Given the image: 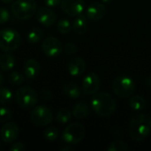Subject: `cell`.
Masks as SVG:
<instances>
[{"label":"cell","mask_w":151,"mask_h":151,"mask_svg":"<svg viewBox=\"0 0 151 151\" xmlns=\"http://www.w3.org/2000/svg\"><path fill=\"white\" fill-rule=\"evenodd\" d=\"M91 106L94 111L103 118L111 116L116 111L117 104L115 98L107 92L96 93L91 100Z\"/></svg>","instance_id":"obj_1"},{"label":"cell","mask_w":151,"mask_h":151,"mask_svg":"<svg viewBox=\"0 0 151 151\" xmlns=\"http://www.w3.org/2000/svg\"><path fill=\"white\" fill-rule=\"evenodd\" d=\"M129 134L135 142L144 141L151 134V118L147 114L134 115L129 125Z\"/></svg>","instance_id":"obj_2"},{"label":"cell","mask_w":151,"mask_h":151,"mask_svg":"<svg viewBox=\"0 0 151 151\" xmlns=\"http://www.w3.org/2000/svg\"><path fill=\"white\" fill-rule=\"evenodd\" d=\"M13 16L19 20L30 19L36 13L37 5L35 0H15L12 6Z\"/></svg>","instance_id":"obj_3"},{"label":"cell","mask_w":151,"mask_h":151,"mask_svg":"<svg viewBox=\"0 0 151 151\" xmlns=\"http://www.w3.org/2000/svg\"><path fill=\"white\" fill-rule=\"evenodd\" d=\"M111 89L117 96L128 98L135 91V82L127 75H119L113 81Z\"/></svg>","instance_id":"obj_4"},{"label":"cell","mask_w":151,"mask_h":151,"mask_svg":"<svg viewBox=\"0 0 151 151\" xmlns=\"http://www.w3.org/2000/svg\"><path fill=\"white\" fill-rule=\"evenodd\" d=\"M21 43V36L18 31L12 28L0 30V50L4 52L16 50Z\"/></svg>","instance_id":"obj_5"},{"label":"cell","mask_w":151,"mask_h":151,"mask_svg":"<svg viewBox=\"0 0 151 151\" xmlns=\"http://www.w3.org/2000/svg\"><path fill=\"white\" fill-rule=\"evenodd\" d=\"M15 98L18 105L24 110L34 108L39 100L38 93L30 87H20L18 88Z\"/></svg>","instance_id":"obj_6"},{"label":"cell","mask_w":151,"mask_h":151,"mask_svg":"<svg viewBox=\"0 0 151 151\" xmlns=\"http://www.w3.org/2000/svg\"><path fill=\"white\" fill-rule=\"evenodd\" d=\"M86 134V129L81 123H71L68 125L62 134L63 141L70 145H74L81 142Z\"/></svg>","instance_id":"obj_7"},{"label":"cell","mask_w":151,"mask_h":151,"mask_svg":"<svg viewBox=\"0 0 151 151\" xmlns=\"http://www.w3.org/2000/svg\"><path fill=\"white\" fill-rule=\"evenodd\" d=\"M30 119L35 126L46 127L52 122L53 112L45 105H38L31 111Z\"/></svg>","instance_id":"obj_8"},{"label":"cell","mask_w":151,"mask_h":151,"mask_svg":"<svg viewBox=\"0 0 151 151\" xmlns=\"http://www.w3.org/2000/svg\"><path fill=\"white\" fill-rule=\"evenodd\" d=\"M41 49L43 54L47 57L55 58L62 53L63 45L58 38L54 36H48L43 39L41 45Z\"/></svg>","instance_id":"obj_9"},{"label":"cell","mask_w":151,"mask_h":151,"mask_svg":"<svg viewBox=\"0 0 151 151\" xmlns=\"http://www.w3.org/2000/svg\"><path fill=\"white\" fill-rule=\"evenodd\" d=\"M101 87V79L96 73H88L81 82V89L84 95L96 94Z\"/></svg>","instance_id":"obj_10"},{"label":"cell","mask_w":151,"mask_h":151,"mask_svg":"<svg viewBox=\"0 0 151 151\" xmlns=\"http://www.w3.org/2000/svg\"><path fill=\"white\" fill-rule=\"evenodd\" d=\"M61 10L71 17H76L81 14L85 9L84 0H62Z\"/></svg>","instance_id":"obj_11"},{"label":"cell","mask_w":151,"mask_h":151,"mask_svg":"<svg viewBox=\"0 0 151 151\" xmlns=\"http://www.w3.org/2000/svg\"><path fill=\"white\" fill-rule=\"evenodd\" d=\"M19 136V128L13 122H5L1 127L0 138L6 143H12Z\"/></svg>","instance_id":"obj_12"},{"label":"cell","mask_w":151,"mask_h":151,"mask_svg":"<svg viewBox=\"0 0 151 151\" xmlns=\"http://www.w3.org/2000/svg\"><path fill=\"white\" fill-rule=\"evenodd\" d=\"M106 12L107 10L104 4L100 2H93L88 6L86 10V16L91 21H99L104 18Z\"/></svg>","instance_id":"obj_13"},{"label":"cell","mask_w":151,"mask_h":151,"mask_svg":"<svg viewBox=\"0 0 151 151\" xmlns=\"http://www.w3.org/2000/svg\"><path fill=\"white\" fill-rule=\"evenodd\" d=\"M36 19L40 24L44 27H51L57 22V14L50 7H41L36 11Z\"/></svg>","instance_id":"obj_14"},{"label":"cell","mask_w":151,"mask_h":151,"mask_svg":"<svg viewBox=\"0 0 151 151\" xmlns=\"http://www.w3.org/2000/svg\"><path fill=\"white\" fill-rule=\"evenodd\" d=\"M40 72H41V65L37 60L34 58H30L25 62L23 65V73L27 80L33 81L36 79L40 74Z\"/></svg>","instance_id":"obj_15"},{"label":"cell","mask_w":151,"mask_h":151,"mask_svg":"<svg viewBox=\"0 0 151 151\" xmlns=\"http://www.w3.org/2000/svg\"><path fill=\"white\" fill-rule=\"evenodd\" d=\"M87 64L82 58H74L68 64V72L72 76H80L86 71Z\"/></svg>","instance_id":"obj_16"},{"label":"cell","mask_w":151,"mask_h":151,"mask_svg":"<svg viewBox=\"0 0 151 151\" xmlns=\"http://www.w3.org/2000/svg\"><path fill=\"white\" fill-rule=\"evenodd\" d=\"M73 29L75 34L79 35H84L88 30V18L84 14H80L76 16V18L73 20Z\"/></svg>","instance_id":"obj_17"},{"label":"cell","mask_w":151,"mask_h":151,"mask_svg":"<svg viewBox=\"0 0 151 151\" xmlns=\"http://www.w3.org/2000/svg\"><path fill=\"white\" fill-rule=\"evenodd\" d=\"M63 93L65 96L71 99H77L81 96V88L78 84L74 82H67L63 86Z\"/></svg>","instance_id":"obj_18"},{"label":"cell","mask_w":151,"mask_h":151,"mask_svg":"<svg viewBox=\"0 0 151 151\" xmlns=\"http://www.w3.org/2000/svg\"><path fill=\"white\" fill-rule=\"evenodd\" d=\"M15 65V57L9 53L4 52L0 55V69L4 72L12 70Z\"/></svg>","instance_id":"obj_19"},{"label":"cell","mask_w":151,"mask_h":151,"mask_svg":"<svg viewBox=\"0 0 151 151\" xmlns=\"http://www.w3.org/2000/svg\"><path fill=\"white\" fill-rule=\"evenodd\" d=\"M89 111H90V110H89L88 104H86L84 102H80L74 105V107L73 108L72 113L75 119H85L86 117H88V115L89 114Z\"/></svg>","instance_id":"obj_20"},{"label":"cell","mask_w":151,"mask_h":151,"mask_svg":"<svg viewBox=\"0 0 151 151\" xmlns=\"http://www.w3.org/2000/svg\"><path fill=\"white\" fill-rule=\"evenodd\" d=\"M128 105L134 111H142L146 106V100L140 95H132L129 98Z\"/></svg>","instance_id":"obj_21"},{"label":"cell","mask_w":151,"mask_h":151,"mask_svg":"<svg viewBox=\"0 0 151 151\" xmlns=\"http://www.w3.org/2000/svg\"><path fill=\"white\" fill-rule=\"evenodd\" d=\"M44 33L41 27H33L27 35V41L29 44H35L38 43L43 38Z\"/></svg>","instance_id":"obj_22"},{"label":"cell","mask_w":151,"mask_h":151,"mask_svg":"<svg viewBox=\"0 0 151 151\" xmlns=\"http://www.w3.org/2000/svg\"><path fill=\"white\" fill-rule=\"evenodd\" d=\"M26 77L25 75H23L22 73H20L19 72L17 71H13L11 72L8 76H7V81L14 86H19L22 85L25 82Z\"/></svg>","instance_id":"obj_23"},{"label":"cell","mask_w":151,"mask_h":151,"mask_svg":"<svg viewBox=\"0 0 151 151\" xmlns=\"http://www.w3.org/2000/svg\"><path fill=\"white\" fill-rule=\"evenodd\" d=\"M72 112L67 109H61L57 112L56 121L58 124H66L72 119Z\"/></svg>","instance_id":"obj_24"},{"label":"cell","mask_w":151,"mask_h":151,"mask_svg":"<svg viewBox=\"0 0 151 151\" xmlns=\"http://www.w3.org/2000/svg\"><path fill=\"white\" fill-rule=\"evenodd\" d=\"M12 100V93L7 88L0 87V105L9 104Z\"/></svg>","instance_id":"obj_25"},{"label":"cell","mask_w":151,"mask_h":151,"mask_svg":"<svg viewBox=\"0 0 151 151\" xmlns=\"http://www.w3.org/2000/svg\"><path fill=\"white\" fill-rule=\"evenodd\" d=\"M72 27H72L70 21L68 19H60L57 23V29L62 35H67V34H69L71 32V30H72Z\"/></svg>","instance_id":"obj_26"},{"label":"cell","mask_w":151,"mask_h":151,"mask_svg":"<svg viewBox=\"0 0 151 151\" xmlns=\"http://www.w3.org/2000/svg\"><path fill=\"white\" fill-rule=\"evenodd\" d=\"M58 136H59V131L57 127H48L43 132V137L49 142L56 141L58 138Z\"/></svg>","instance_id":"obj_27"},{"label":"cell","mask_w":151,"mask_h":151,"mask_svg":"<svg viewBox=\"0 0 151 151\" xmlns=\"http://www.w3.org/2000/svg\"><path fill=\"white\" fill-rule=\"evenodd\" d=\"M108 151H127L128 150V145L127 142L118 140L113 142H111L109 147L107 148Z\"/></svg>","instance_id":"obj_28"},{"label":"cell","mask_w":151,"mask_h":151,"mask_svg":"<svg viewBox=\"0 0 151 151\" xmlns=\"http://www.w3.org/2000/svg\"><path fill=\"white\" fill-rule=\"evenodd\" d=\"M12 118V111L5 107H0V123L8 122Z\"/></svg>","instance_id":"obj_29"},{"label":"cell","mask_w":151,"mask_h":151,"mask_svg":"<svg viewBox=\"0 0 151 151\" xmlns=\"http://www.w3.org/2000/svg\"><path fill=\"white\" fill-rule=\"evenodd\" d=\"M63 50L67 55H73L77 51V47L73 42H66L63 46Z\"/></svg>","instance_id":"obj_30"},{"label":"cell","mask_w":151,"mask_h":151,"mask_svg":"<svg viewBox=\"0 0 151 151\" xmlns=\"http://www.w3.org/2000/svg\"><path fill=\"white\" fill-rule=\"evenodd\" d=\"M53 95H52V92L49 89H42L40 91V93L38 94V97L41 101H43V102H47L49 100H50L52 98Z\"/></svg>","instance_id":"obj_31"},{"label":"cell","mask_w":151,"mask_h":151,"mask_svg":"<svg viewBox=\"0 0 151 151\" xmlns=\"http://www.w3.org/2000/svg\"><path fill=\"white\" fill-rule=\"evenodd\" d=\"M10 19V13L7 9L0 7V25L5 24Z\"/></svg>","instance_id":"obj_32"},{"label":"cell","mask_w":151,"mask_h":151,"mask_svg":"<svg viewBox=\"0 0 151 151\" xmlns=\"http://www.w3.org/2000/svg\"><path fill=\"white\" fill-rule=\"evenodd\" d=\"M25 150H26V146L23 142H14L10 147L11 151H24Z\"/></svg>","instance_id":"obj_33"},{"label":"cell","mask_w":151,"mask_h":151,"mask_svg":"<svg viewBox=\"0 0 151 151\" xmlns=\"http://www.w3.org/2000/svg\"><path fill=\"white\" fill-rule=\"evenodd\" d=\"M61 1L62 0H43L44 4L46 6L48 7H56L58 5H59L61 4Z\"/></svg>","instance_id":"obj_34"},{"label":"cell","mask_w":151,"mask_h":151,"mask_svg":"<svg viewBox=\"0 0 151 151\" xmlns=\"http://www.w3.org/2000/svg\"><path fill=\"white\" fill-rule=\"evenodd\" d=\"M145 85H146L147 88H149L150 89H151V74H150L146 78V80H145Z\"/></svg>","instance_id":"obj_35"},{"label":"cell","mask_w":151,"mask_h":151,"mask_svg":"<svg viewBox=\"0 0 151 151\" xmlns=\"http://www.w3.org/2000/svg\"><path fill=\"white\" fill-rule=\"evenodd\" d=\"M74 150V149L73 148V147H71L70 146V144L69 145H66V146H65V147H63L62 149H61V151H73Z\"/></svg>","instance_id":"obj_36"},{"label":"cell","mask_w":151,"mask_h":151,"mask_svg":"<svg viewBox=\"0 0 151 151\" xmlns=\"http://www.w3.org/2000/svg\"><path fill=\"white\" fill-rule=\"evenodd\" d=\"M4 77L3 73L0 72V86H2L4 84Z\"/></svg>","instance_id":"obj_37"},{"label":"cell","mask_w":151,"mask_h":151,"mask_svg":"<svg viewBox=\"0 0 151 151\" xmlns=\"http://www.w3.org/2000/svg\"><path fill=\"white\" fill-rule=\"evenodd\" d=\"M4 4H10V3H12L14 0H1Z\"/></svg>","instance_id":"obj_38"},{"label":"cell","mask_w":151,"mask_h":151,"mask_svg":"<svg viewBox=\"0 0 151 151\" xmlns=\"http://www.w3.org/2000/svg\"><path fill=\"white\" fill-rule=\"evenodd\" d=\"M101 1L104 4H111V3H112L113 0H101Z\"/></svg>","instance_id":"obj_39"},{"label":"cell","mask_w":151,"mask_h":151,"mask_svg":"<svg viewBox=\"0 0 151 151\" xmlns=\"http://www.w3.org/2000/svg\"><path fill=\"white\" fill-rule=\"evenodd\" d=\"M0 146H1V142H0Z\"/></svg>","instance_id":"obj_40"}]
</instances>
